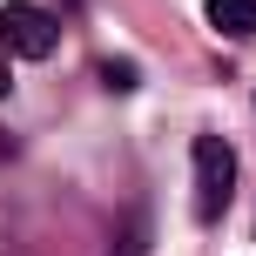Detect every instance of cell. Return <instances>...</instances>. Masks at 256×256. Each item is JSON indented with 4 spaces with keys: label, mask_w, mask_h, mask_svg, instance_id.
Returning a JSON list of instances; mask_svg holds the SVG:
<instances>
[{
    "label": "cell",
    "mask_w": 256,
    "mask_h": 256,
    "mask_svg": "<svg viewBox=\"0 0 256 256\" xmlns=\"http://www.w3.org/2000/svg\"><path fill=\"white\" fill-rule=\"evenodd\" d=\"M0 48L20 54V61H48L61 48V20L48 7H34V0H7L0 7Z\"/></svg>",
    "instance_id": "2"
},
{
    "label": "cell",
    "mask_w": 256,
    "mask_h": 256,
    "mask_svg": "<svg viewBox=\"0 0 256 256\" xmlns=\"http://www.w3.org/2000/svg\"><path fill=\"white\" fill-rule=\"evenodd\" d=\"M102 74H108V88H135V68H128V61H108Z\"/></svg>",
    "instance_id": "4"
},
{
    "label": "cell",
    "mask_w": 256,
    "mask_h": 256,
    "mask_svg": "<svg viewBox=\"0 0 256 256\" xmlns=\"http://www.w3.org/2000/svg\"><path fill=\"white\" fill-rule=\"evenodd\" d=\"M202 14H209V27L230 34V40H250L256 34V0H202Z\"/></svg>",
    "instance_id": "3"
},
{
    "label": "cell",
    "mask_w": 256,
    "mask_h": 256,
    "mask_svg": "<svg viewBox=\"0 0 256 256\" xmlns=\"http://www.w3.org/2000/svg\"><path fill=\"white\" fill-rule=\"evenodd\" d=\"M0 94H7V61H0Z\"/></svg>",
    "instance_id": "5"
},
{
    "label": "cell",
    "mask_w": 256,
    "mask_h": 256,
    "mask_svg": "<svg viewBox=\"0 0 256 256\" xmlns=\"http://www.w3.org/2000/svg\"><path fill=\"white\" fill-rule=\"evenodd\" d=\"M189 176H196V216L216 222L230 209V196H236V148L222 135H202L196 155H189Z\"/></svg>",
    "instance_id": "1"
}]
</instances>
